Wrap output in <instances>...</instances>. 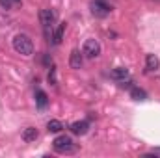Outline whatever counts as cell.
Instances as JSON below:
<instances>
[{"instance_id": "cell-4", "label": "cell", "mask_w": 160, "mask_h": 158, "mask_svg": "<svg viewBox=\"0 0 160 158\" xmlns=\"http://www.w3.org/2000/svg\"><path fill=\"white\" fill-rule=\"evenodd\" d=\"M82 54L88 56V58H97L101 54V45L97 39H88L84 43V48H82Z\"/></svg>"}, {"instance_id": "cell-1", "label": "cell", "mask_w": 160, "mask_h": 158, "mask_svg": "<svg viewBox=\"0 0 160 158\" xmlns=\"http://www.w3.org/2000/svg\"><path fill=\"white\" fill-rule=\"evenodd\" d=\"M13 48H15V52L22 54V56H30L34 52V43L26 34H17L13 37Z\"/></svg>"}, {"instance_id": "cell-6", "label": "cell", "mask_w": 160, "mask_h": 158, "mask_svg": "<svg viewBox=\"0 0 160 158\" xmlns=\"http://www.w3.org/2000/svg\"><path fill=\"white\" fill-rule=\"evenodd\" d=\"M69 128H71L73 134H77V136H84V134L88 132V128H89V123H88V121H77V123H73Z\"/></svg>"}, {"instance_id": "cell-2", "label": "cell", "mask_w": 160, "mask_h": 158, "mask_svg": "<svg viewBox=\"0 0 160 158\" xmlns=\"http://www.w3.org/2000/svg\"><path fill=\"white\" fill-rule=\"evenodd\" d=\"M52 147H54V151L60 153V155H71V153L75 151V143H73V140H71L69 136H58V138L52 141Z\"/></svg>"}, {"instance_id": "cell-17", "label": "cell", "mask_w": 160, "mask_h": 158, "mask_svg": "<svg viewBox=\"0 0 160 158\" xmlns=\"http://www.w3.org/2000/svg\"><path fill=\"white\" fill-rule=\"evenodd\" d=\"M43 63H45V65H50V58H48V54H45V58H43Z\"/></svg>"}, {"instance_id": "cell-19", "label": "cell", "mask_w": 160, "mask_h": 158, "mask_svg": "<svg viewBox=\"0 0 160 158\" xmlns=\"http://www.w3.org/2000/svg\"><path fill=\"white\" fill-rule=\"evenodd\" d=\"M157 2H160V0H157Z\"/></svg>"}, {"instance_id": "cell-9", "label": "cell", "mask_w": 160, "mask_h": 158, "mask_svg": "<svg viewBox=\"0 0 160 158\" xmlns=\"http://www.w3.org/2000/svg\"><path fill=\"white\" fill-rule=\"evenodd\" d=\"M145 67H147V71H157L160 67L158 58H157L155 54H147V56H145Z\"/></svg>"}, {"instance_id": "cell-7", "label": "cell", "mask_w": 160, "mask_h": 158, "mask_svg": "<svg viewBox=\"0 0 160 158\" xmlns=\"http://www.w3.org/2000/svg\"><path fill=\"white\" fill-rule=\"evenodd\" d=\"M39 138V132H38V128H34V126H28V128H24V132H22V140L26 141V143H32V141H36Z\"/></svg>"}, {"instance_id": "cell-12", "label": "cell", "mask_w": 160, "mask_h": 158, "mask_svg": "<svg viewBox=\"0 0 160 158\" xmlns=\"http://www.w3.org/2000/svg\"><path fill=\"white\" fill-rule=\"evenodd\" d=\"M110 77L114 80H125L128 77V69H125V67H116V69L110 73Z\"/></svg>"}, {"instance_id": "cell-10", "label": "cell", "mask_w": 160, "mask_h": 158, "mask_svg": "<svg viewBox=\"0 0 160 158\" xmlns=\"http://www.w3.org/2000/svg\"><path fill=\"white\" fill-rule=\"evenodd\" d=\"M36 104H38L39 108H45V106L48 104V97H47V93H45L43 89H38V91H36Z\"/></svg>"}, {"instance_id": "cell-8", "label": "cell", "mask_w": 160, "mask_h": 158, "mask_svg": "<svg viewBox=\"0 0 160 158\" xmlns=\"http://www.w3.org/2000/svg\"><path fill=\"white\" fill-rule=\"evenodd\" d=\"M82 63H84V60H82L80 50H73V52H71V56H69V65H71L73 69H80V67H82Z\"/></svg>"}, {"instance_id": "cell-5", "label": "cell", "mask_w": 160, "mask_h": 158, "mask_svg": "<svg viewBox=\"0 0 160 158\" xmlns=\"http://www.w3.org/2000/svg\"><path fill=\"white\" fill-rule=\"evenodd\" d=\"M39 21L43 24V28H52V24L56 22V11L50 7H45L39 11Z\"/></svg>"}, {"instance_id": "cell-3", "label": "cell", "mask_w": 160, "mask_h": 158, "mask_svg": "<svg viewBox=\"0 0 160 158\" xmlns=\"http://www.w3.org/2000/svg\"><path fill=\"white\" fill-rule=\"evenodd\" d=\"M89 9H91V13L95 15V17H99V19H102V17H108L110 15V6L104 2V0H93L91 4H89Z\"/></svg>"}, {"instance_id": "cell-15", "label": "cell", "mask_w": 160, "mask_h": 158, "mask_svg": "<svg viewBox=\"0 0 160 158\" xmlns=\"http://www.w3.org/2000/svg\"><path fill=\"white\" fill-rule=\"evenodd\" d=\"M48 82H50L52 86H56V84H58V80H56V67H54V65H52V67H50V71H48Z\"/></svg>"}, {"instance_id": "cell-11", "label": "cell", "mask_w": 160, "mask_h": 158, "mask_svg": "<svg viewBox=\"0 0 160 158\" xmlns=\"http://www.w3.org/2000/svg\"><path fill=\"white\" fill-rule=\"evenodd\" d=\"M63 32H65V22H60L58 28H56V32H54V37H52V43H54V45H60V43H62Z\"/></svg>"}, {"instance_id": "cell-13", "label": "cell", "mask_w": 160, "mask_h": 158, "mask_svg": "<svg viewBox=\"0 0 160 158\" xmlns=\"http://www.w3.org/2000/svg\"><path fill=\"white\" fill-rule=\"evenodd\" d=\"M130 97L134 101H145L147 99V93L143 89H140V87H130Z\"/></svg>"}, {"instance_id": "cell-14", "label": "cell", "mask_w": 160, "mask_h": 158, "mask_svg": "<svg viewBox=\"0 0 160 158\" xmlns=\"http://www.w3.org/2000/svg\"><path fill=\"white\" fill-rule=\"evenodd\" d=\"M63 128V125H62V121H58V119H50L48 123H47V130L48 132H60Z\"/></svg>"}, {"instance_id": "cell-18", "label": "cell", "mask_w": 160, "mask_h": 158, "mask_svg": "<svg viewBox=\"0 0 160 158\" xmlns=\"http://www.w3.org/2000/svg\"><path fill=\"white\" fill-rule=\"evenodd\" d=\"M13 2H19V0H13Z\"/></svg>"}, {"instance_id": "cell-16", "label": "cell", "mask_w": 160, "mask_h": 158, "mask_svg": "<svg viewBox=\"0 0 160 158\" xmlns=\"http://www.w3.org/2000/svg\"><path fill=\"white\" fill-rule=\"evenodd\" d=\"M0 6H2L4 9H9V7H11V0H0Z\"/></svg>"}]
</instances>
